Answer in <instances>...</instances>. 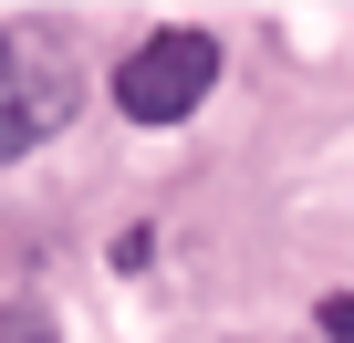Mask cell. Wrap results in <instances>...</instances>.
I'll return each mask as SVG.
<instances>
[{
	"label": "cell",
	"instance_id": "6da1fadb",
	"mask_svg": "<svg viewBox=\"0 0 354 343\" xmlns=\"http://www.w3.org/2000/svg\"><path fill=\"white\" fill-rule=\"evenodd\" d=\"M73 104H84V73H73L63 32L11 21V32H0V166L32 156V146H53L73 125Z\"/></svg>",
	"mask_w": 354,
	"mask_h": 343
},
{
	"label": "cell",
	"instance_id": "7a4b0ae2",
	"mask_svg": "<svg viewBox=\"0 0 354 343\" xmlns=\"http://www.w3.org/2000/svg\"><path fill=\"white\" fill-rule=\"evenodd\" d=\"M219 94V42L209 32H146L125 63H115V115L125 125H188L198 104Z\"/></svg>",
	"mask_w": 354,
	"mask_h": 343
},
{
	"label": "cell",
	"instance_id": "3957f363",
	"mask_svg": "<svg viewBox=\"0 0 354 343\" xmlns=\"http://www.w3.org/2000/svg\"><path fill=\"white\" fill-rule=\"evenodd\" d=\"M323 333H333V343H354V291H333V302H323Z\"/></svg>",
	"mask_w": 354,
	"mask_h": 343
}]
</instances>
